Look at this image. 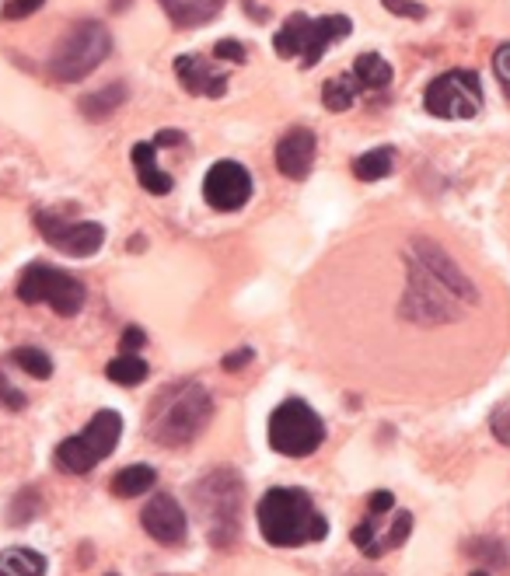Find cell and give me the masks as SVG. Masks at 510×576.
<instances>
[{
    "instance_id": "6da1fadb",
    "label": "cell",
    "mask_w": 510,
    "mask_h": 576,
    "mask_svg": "<svg viewBox=\"0 0 510 576\" xmlns=\"http://www.w3.org/2000/svg\"><path fill=\"white\" fill-rule=\"evenodd\" d=\"M409 283L402 294L399 315L416 329H437L451 325L479 301V290L462 273L455 259L441 245L427 238H416L406 252Z\"/></svg>"
},
{
    "instance_id": "7a4b0ae2",
    "label": "cell",
    "mask_w": 510,
    "mask_h": 576,
    "mask_svg": "<svg viewBox=\"0 0 510 576\" xmlns=\"http://www.w3.org/2000/svg\"><path fill=\"white\" fill-rule=\"evenodd\" d=\"M255 521L259 535L273 549H304L329 535V521L315 507L308 489L297 486H276L255 503Z\"/></svg>"
},
{
    "instance_id": "3957f363",
    "label": "cell",
    "mask_w": 510,
    "mask_h": 576,
    "mask_svg": "<svg viewBox=\"0 0 510 576\" xmlns=\"http://www.w3.org/2000/svg\"><path fill=\"white\" fill-rule=\"evenodd\" d=\"M214 419V398L200 381H175L158 391L147 412V433L161 447H186Z\"/></svg>"
},
{
    "instance_id": "277c9868",
    "label": "cell",
    "mask_w": 510,
    "mask_h": 576,
    "mask_svg": "<svg viewBox=\"0 0 510 576\" xmlns=\"http://www.w3.org/2000/svg\"><path fill=\"white\" fill-rule=\"evenodd\" d=\"M193 510L200 517L207 542L214 549H231L242 535L245 482L235 468H214L193 486Z\"/></svg>"
},
{
    "instance_id": "5b68a950",
    "label": "cell",
    "mask_w": 510,
    "mask_h": 576,
    "mask_svg": "<svg viewBox=\"0 0 510 576\" xmlns=\"http://www.w3.org/2000/svg\"><path fill=\"white\" fill-rule=\"evenodd\" d=\"M112 53V35L102 21H77L60 42H56L53 56H49V74L53 81L74 84L95 74Z\"/></svg>"
},
{
    "instance_id": "8992f818",
    "label": "cell",
    "mask_w": 510,
    "mask_h": 576,
    "mask_svg": "<svg viewBox=\"0 0 510 576\" xmlns=\"http://www.w3.org/2000/svg\"><path fill=\"white\" fill-rule=\"evenodd\" d=\"M119 437H123V416L116 409H98L81 433L60 440V447L53 451V465L67 475H88L116 451Z\"/></svg>"
},
{
    "instance_id": "52a82bcc",
    "label": "cell",
    "mask_w": 510,
    "mask_h": 576,
    "mask_svg": "<svg viewBox=\"0 0 510 576\" xmlns=\"http://www.w3.org/2000/svg\"><path fill=\"white\" fill-rule=\"evenodd\" d=\"M325 423L301 398H287L269 416V447L283 458H308L322 447Z\"/></svg>"
},
{
    "instance_id": "ba28073f",
    "label": "cell",
    "mask_w": 510,
    "mask_h": 576,
    "mask_svg": "<svg viewBox=\"0 0 510 576\" xmlns=\"http://www.w3.org/2000/svg\"><path fill=\"white\" fill-rule=\"evenodd\" d=\"M18 301L49 304L60 318H74L88 301V290L77 276L46 266V262H32L18 276Z\"/></svg>"
},
{
    "instance_id": "9c48e42d",
    "label": "cell",
    "mask_w": 510,
    "mask_h": 576,
    "mask_svg": "<svg viewBox=\"0 0 510 576\" xmlns=\"http://www.w3.org/2000/svg\"><path fill=\"white\" fill-rule=\"evenodd\" d=\"M423 109L437 119H472L483 109V84L472 70H448L434 77L423 95Z\"/></svg>"
},
{
    "instance_id": "30bf717a",
    "label": "cell",
    "mask_w": 510,
    "mask_h": 576,
    "mask_svg": "<svg viewBox=\"0 0 510 576\" xmlns=\"http://www.w3.org/2000/svg\"><path fill=\"white\" fill-rule=\"evenodd\" d=\"M35 227L39 234L63 255H74V259H88L102 248L105 227L95 220H67L56 210H39L35 213Z\"/></svg>"
},
{
    "instance_id": "8fae6325",
    "label": "cell",
    "mask_w": 510,
    "mask_h": 576,
    "mask_svg": "<svg viewBox=\"0 0 510 576\" xmlns=\"http://www.w3.org/2000/svg\"><path fill=\"white\" fill-rule=\"evenodd\" d=\"M381 517L385 514H367L364 521L353 528V545H357L367 559H381L385 552H395L399 545H406L409 531H413V514H409V510H392L385 528H381Z\"/></svg>"
},
{
    "instance_id": "7c38bea8",
    "label": "cell",
    "mask_w": 510,
    "mask_h": 576,
    "mask_svg": "<svg viewBox=\"0 0 510 576\" xmlns=\"http://www.w3.org/2000/svg\"><path fill=\"white\" fill-rule=\"evenodd\" d=\"M203 199L221 213L242 210V206L252 199L249 168L238 165V161H217V165L207 172V179H203Z\"/></svg>"
},
{
    "instance_id": "4fadbf2b",
    "label": "cell",
    "mask_w": 510,
    "mask_h": 576,
    "mask_svg": "<svg viewBox=\"0 0 510 576\" xmlns=\"http://www.w3.org/2000/svg\"><path fill=\"white\" fill-rule=\"evenodd\" d=\"M140 524H144L147 535L158 545H165V549H179L189 538V517L172 493H154L151 500H147L144 514H140Z\"/></svg>"
},
{
    "instance_id": "5bb4252c",
    "label": "cell",
    "mask_w": 510,
    "mask_h": 576,
    "mask_svg": "<svg viewBox=\"0 0 510 576\" xmlns=\"http://www.w3.org/2000/svg\"><path fill=\"white\" fill-rule=\"evenodd\" d=\"M315 154H318L315 133L304 130V126H294V130H287L276 140V172L294 182L308 179L311 165H315Z\"/></svg>"
},
{
    "instance_id": "9a60e30c",
    "label": "cell",
    "mask_w": 510,
    "mask_h": 576,
    "mask_svg": "<svg viewBox=\"0 0 510 576\" xmlns=\"http://www.w3.org/2000/svg\"><path fill=\"white\" fill-rule=\"evenodd\" d=\"M175 74H179L182 88L189 91V95H203V98H221L228 95V77L217 74L214 63L207 60V56H196V53H186L175 60Z\"/></svg>"
},
{
    "instance_id": "2e32d148",
    "label": "cell",
    "mask_w": 510,
    "mask_h": 576,
    "mask_svg": "<svg viewBox=\"0 0 510 576\" xmlns=\"http://www.w3.org/2000/svg\"><path fill=\"white\" fill-rule=\"evenodd\" d=\"M350 32H353V21L346 18V14H325V18H311L308 39H304V49H301V67L311 70L318 60H322L325 49H329L332 42H343Z\"/></svg>"
},
{
    "instance_id": "e0dca14e",
    "label": "cell",
    "mask_w": 510,
    "mask_h": 576,
    "mask_svg": "<svg viewBox=\"0 0 510 576\" xmlns=\"http://www.w3.org/2000/svg\"><path fill=\"white\" fill-rule=\"evenodd\" d=\"M154 151H158L154 144H137V147H133V168H137L140 186L151 192V196H165V192H172V175L161 172L158 161H154Z\"/></svg>"
},
{
    "instance_id": "ac0fdd59",
    "label": "cell",
    "mask_w": 510,
    "mask_h": 576,
    "mask_svg": "<svg viewBox=\"0 0 510 576\" xmlns=\"http://www.w3.org/2000/svg\"><path fill=\"white\" fill-rule=\"evenodd\" d=\"M224 0H161L165 14L175 21L179 28H196V25H207L217 11H221Z\"/></svg>"
},
{
    "instance_id": "d6986e66",
    "label": "cell",
    "mask_w": 510,
    "mask_h": 576,
    "mask_svg": "<svg viewBox=\"0 0 510 576\" xmlns=\"http://www.w3.org/2000/svg\"><path fill=\"white\" fill-rule=\"evenodd\" d=\"M154 482H158V472H154L151 465H126L123 472L112 475L109 489H112V496H119V500H133V496L151 493Z\"/></svg>"
},
{
    "instance_id": "ffe728a7",
    "label": "cell",
    "mask_w": 510,
    "mask_h": 576,
    "mask_svg": "<svg viewBox=\"0 0 510 576\" xmlns=\"http://www.w3.org/2000/svg\"><path fill=\"white\" fill-rule=\"evenodd\" d=\"M126 98H130L126 84L112 81V84H105L102 91H88V95L77 102V109H81L88 119H105V116H112V112H116L119 105L126 102Z\"/></svg>"
},
{
    "instance_id": "44dd1931",
    "label": "cell",
    "mask_w": 510,
    "mask_h": 576,
    "mask_svg": "<svg viewBox=\"0 0 510 576\" xmlns=\"http://www.w3.org/2000/svg\"><path fill=\"white\" fill-rule=\"evenodd\" d=\"M0 576H46V556L25 545L0 552Z\"/></svg>"
},
{
    "instance_id": "7402d4cb",
    "label": "cell",
    "mask_w": 510,
    "mask_h": 576,
    "mask_svg": "<svg viewBox=\"0 0 510 576\" xmlns=\"http://www.w3.org/2000/svg\"><path fill=\"white\" fill-rule=\"evenodd\" d=\"M308 25H311V18L308 14H290L287 21H283V28L273 35V49L283 56V60H290V56H301V49H304V39H308Z\"/></svg>"
},
{
    "instance_id": "603a6c76",
    "label": "cell",
    "mask_w": 510,
    "mask_h": 576,
    "mask_svg": "<svg viewBox=\"0 0 510 576\" xmlns=\"http://www.w3.org/2000/svg\"><path fill=\"white\" fill-rule=\"evenodd\" d=\"M353 77H357L360 84H364V91H381L392 84V63L385 60V56L378 53H360L357 63H353Z\"/></svg>"
},
{
    "instance_id": "cb8c5ba5",
    "label": "cell",
    "mask_w": 510,
    "mask_h": 576,
    "mask_svg": "<svg viewBox=\"0 0 510 576\" xmlns=\"http://www.w3.org/2000/svg\"><path fill=\"white\" fill-rule=\"evenodd\" d=\"M395 168V151L392 147H378V151H367L360 154L357 161H353V175H357L360 182H381L388 179Z\"/></svg>"
},
{
    "instance_id": "d4e9b609",
    "label": "cell",
    "mask_w": 510,
    "mask_h": 576,
    "mask_svg": "<svg viewBox=\"0 0 510 576\" xmlns=\"http://www.w3.org/2000/svg\"><path fill=\"white\" fill-rule=\"evenodd\" d=\"M357 91H364V84L357 81L353 74H339V77H329L322 88V102L329 112H346L357 98Z\"/></svg>"
},
{
    "instance_id": "484cf974",
    "label": "cell",
    "mask_w": 510,
    "mask_h": 576,
    "mask_svg": "<svg viewBox=\"0 0 510 576\" xmlns=\"http://www.w3.org/2000/svg\"><path fill=\"white\" fill-rule=\"evenodd\" d=\"M147 374H151V367H147V360L137 357V353H119V357L105 367V378L123 384V388H137Z\"/></svg>"
},
{
    "instance_id": "4316f807",
    "label": "cell",
    "mask_w": 510,
    "mask_h": 576,
    "mask_svg": "<svg viewBox=\"0 0 510 576\" xmlns=\"http://www.w3.org/2000/svg\"><path fill=\"white\" fill-rule=\"evenodd\" d=\"M11 364L21 367V371L35 381L53 378V360H49V353H42L39 346H18V350L11 353Z\"/></svg>"
},
{
    "instance_id": "83f0119b",
    "label": "cell",
    "mask_w": 510,
    "mask_h": 576,
    "mask_svg": "<svg viewBox=\"0 0 510 576\" xmlns=\"http://www.w3.org/2000/svg\"><path fill=\"white\" fill-rule=\"evenodd\" d=\"M465 556H476V559H483V563H490V566H497V570H504L507 566V556H500V552H507L500 542H490V538H479V542H469L465 545Z\"/></svg>"
},
{
    "instance_id": "f1b7e54d",
    "label": "cell",
    "mask_w": 510,
    "mask_h": 576,
    "mask_svg": "<svg viewBox=\"0 0 510 576\" xmlns=\"http://www.w3.org/2000/svg\"><path fill=\"white\" fill-rule=\"evenodd\" d=\"M490 430H493V437H497L500 444L510 447V398H504V402H500L497 409H493Z\"/></svg>"
},
{
    "instance_id": "f546056e",
    "label": "cell",
    "mask_w": 510,
    "mask_h": 576,
    "mask_svg": "<svg viewBox=\"0 0 510 576\" xmlns=\"http://www.w3.org/2000/svg\"><path fill=\"white\" fill-rule=\"evenodd\" d=\"M385 4V11H392L395 18H409V21H420L423 14H427V7L420 4V0H381Z\"/></svg>"
},
{
    "instance_id": "4dcf8cb0",
    "label": "cell",
    "mask_w": 510,
    "mask_h": 576,
    "mask_svg": "<svg viewBox=\"0 0 510 576\" xmlns=\"http://www.w3.org/2000/svg\"><path fill=\"white\" fill-rule=\"evenodd\" d=\"M493 70H497V81H500V88H504V95L510 102V42H504V46L493 53Z\"/></svg>"
},
{
    "instance_id": "1f68e13d",
    "label": "cell",
    "mask_w": 510,
    "mask_h": 576,
    "mask_svg": "<svg viewBox=\"0 0 510 576\" xmlns=\"http://www.w3.org/2000/svg\"><path fill=\"white\" fill-rule=\"evenodd\" d=\"M214 56H217V60H224V63H245V60H249V56H245V46H242V42H235V39L217 42Z\"/></svg>"
},
{
    "instance_id": "d6a6232c",
    "label": "cell",
    "mask_w": 510,
    "mask_h": 576,
    "mask_svg": "<svg viewBox=\"0 0 510 576\" xmlns=\"http://www.w3.org/2000/svg\"><path fill=\"white\" fill-rule=\"evenodd\" d=\"M42 4H46V0H7V4H4V18L7 21H21V18H28V14L39 11Z\"/></svg>"
},
{
    "instance_id": "836d02e7",
    "label": "cell",
    "mask_w": 510,
    "mask_h": 576,
    "mask_svg": "<svg viewBox=\"0 0 510 576\" xmlns=\"http://www.w3.org/2000/svg\"><path fill=\"white\" fill-rule=\"evenodd\" d=\"M0 402H4L7 409H14V412L25 409V395H21V391L4 378V374H0Z\"/></svg>"
},
{
    "instance_id": "e575fe53",
    "label": "cell",
    "mask_w": 510,
    "mask_h": 576,
    "mask_svg": "<svg viewBox=\"0 0 510 576\" xmlns=\"http://www.w3.org/2000/svg\"><path fill=\"white\" fill-rule=\"evenodd\" d=\"M388 510H395V496L388 489H378V493L367 496V514H388Z\"/></svg>"
},
{
    "instance_id": "d590c367",
    "label": "cell",
    "mask_w": 510,
    "mask_h": 576,
    "mask_svg": "<svg viewBox=\"0 0 510 576\" xmlns=\"http://www.w3.org/2000/svg\"><path fill=\"white\" fill-rule=\"evenodd\" d=\"M252 357H255V353L249 350V346H242V350L228 353V357L221 360V367H224V371H231V374H235V371H242L245 364H252Z\"/></svg>"
},
{
    "instance_id": "8d00e7d4",
    "label": "cell",
    "mask_w": 510,
    "mask_h": 576,
    "mask_svg": "<svg viewBox=\"0 0 510 576\" xmlns=\"http://www.w3.org/2000/svg\"><path fill=\"white\" fill-rule=\"evenodd\" d=\"M144 343H147V336H144V329H137V325H130V329L123 332V353L140 350Z\"/></svg>"
},
{
    "instance_id": "74e56055",
    "label": "cell",
    "mask_w": 510,
    "mask_h": 576,
    "mask_svg": "<svg viewBox=\"0 0 510 576\" xmlns=\"http://www.w3.org/2000/svg\"><path fill=\"white\" fill-rule=\"evenodd\" d=\"M182 140H186L182 130H161L158 137H154V147H179Z\"/></svg>"
},
{
    "instance_id": "f35d334b",
    "label": "cell",
    "mask_w": 510,
    "mask_h": 576,
    "mask_svg": "<svg viewBox=\"0 0 510 576\" xmlns=\"http://www.w3.org/2000/svg\"><path fill=\"white\" fill-rule=\"evenodd\" d=\"M472 576H490V573H486V570H476V573H472Z\"/></svg>"
},
{
    "instance_id": "ab89813d",
    "label": "cell",
    "mask_w": 510,
    "mask_h": 576,
    "mask_svg": "<svg viewBox=\"0 0 510 576\" xmlns=\"http://www.w3.org/2000/svg\"><path fill=\"white\" fill-rule=\"evenodd\" d=\"M109 576H116V573H109Z\"/></svg>"
}]
</instances>
